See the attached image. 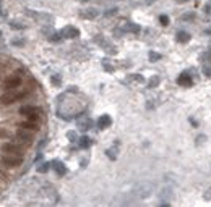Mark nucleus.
Wrapping results in <instances>:
<instances>
[{
    "label": "nucleus",
    "mask_w": 211,
    "mask_h": 207,
    "mask_svg": "<svg viewBox=\"0 0 211 207\" xmlns=\"http://www.w3.org/2000/svg\"><path fill=\"white\" fill-rule=\"evenodd\" d=\"M28 94V91H23V92H5L2 97H0V104H3V105H10V104L16 102L21 97H25Z\"/></svg>",
    "instance_id": "1"
},
{
    "label": "nucleus",
    "mask_w": 211,
    "mask_h": 207,
    "mask_svg": "<svg viewBox=\"0 0 211 207\" xmlns=\"http://www.w3.org/2000/svg\"><path fill=\"white\" fill-rule=\"evenodd\" d=\"M16 139H18V144H23L25 147H29L31 142H33V134H31V131L28 133V130L20 128L18 131H16Z\"/></svg>",
    "instance_id": "2"
},
{
    "label": "nucleus",
    "mask_w": 211,
    "mask_h": 207,
    "mask_svg": "<svg viewBox=\"0 0 211 207\" xmlns=\"http://www.w3.org/2000/svg\"><path fill=\"white\" fill-rule=\"evenodd\" d=\"M20 112L26 115L28 120H33V122H39V118H41V108L37 107H23Z\"/></svg>",
    "instance_id": "3"
},
{
    "label": "nucleus",
    "mask_w": 211,
    "mask_h": 207,
    "mask_svg": "<svg viewBox=\"0 0 211 207\" xmlns=\"http://www.w3.org/2000/svg\"><path fill=\"white\" fill-rule=\"evenodd\" d=\"M2 164L7 165V167H20L23 164V157H20V155H13V154H3Z\"/></svg>",
    "instance_id": "4"
},
{
    "label": "nucleus",
    "mask_w": 211,
    "mask_h": 207,
    "mask_svg": "<svg viewBox=\"0 0 211 207\" xmlns=\"http://www.w3.org/2000/svg\"><path fill=\"white\" fill-rule=\"evenodd\" d=\"M2 152L3 154H13V155H20L23 157V149L18 146V144H13V142H7V144L2 146Z\"/></svg>",
    "instance_id": "5"
},
{
    "label": "nucleus",
    "mask_w": 211,
    "mask_h": 207,
    "mask_svg": "<svg viewBox=\"0 0 211 207\" xmlns=\"http://www.w3.org/2000/svg\"><path fill=\"white\" fill-rule=\"evenodd\" d=\"M20 84H21V78L18 76V74H13V76H8V78L3 81L5 89H15V88H18Z\"/></svg>",
    "instance_id": "6"
},
{
    "label": "nucleus",
    "mask_w": 211,
    "mask_h": 207,
    "mask_svg": "<svg viewBox=\"0 0 211 207\" xmlns=\"http://www.w3.org/2000/svg\"><path fill=\"white\" fill-rule=\"evenodd\" d=\"M18 126H20V128L28 130V131H37V130H39L37 122H33V120H25V122H21Z\"/></svg>",
    "instance_id": "7"
},
{
    "label": "nucleus",
    "mask_w": 211,
    "mask_h": 207,
    "mask_svg": "<svg viewBox=\"0 0 211 207\" xmlns=\"http://www.w3.org/2000/svg\"><path fill=\"white\" fill-rule=\"evenodd\" d=\"M177 83L180 84V86H184V88H189V86H192V76L189 73H182L180 76H179V79H177Z\"/></svg>",
    "instance_id": "8"
},
{
    "label": "nucleus",
    "mask_w": 211,
    "mask_h": 207,
    "mask_svg": "<svg viewBox=\"0 0 211 207\" xmlns=\"http://www.w3.org/2000/svg\"><path fill=\"white\" fill-rule=\"evenodd\" d=\"M111 123H112V120H111L109 115H102V117L98 120V126H99L101 130H104V128H107V126H111Z\"/></svg>",
    "instance_id": "9"
},
{
    "label": "nucleus",
    "mask_w": 211,
    "mask_h": 207,
    "mask_svg": "<svg viewBox=\"0 0 211 207\" xmlns=\"http://www.w3.org/2000/svg\"><path fill=\"white\" fill-rule=\"evenodd\" d=\"M177 41H179V42H187V41H190V34H187V32H184V31L177 32Z\"/></svg>",
    "instance_id": "10"
},
{
    "label": "nucleus",
    "mask_w": 211,
    "mask_h": 207,
    "mask_svg": "<svg viewBox=\"0 0 211 207\" xmlns=\"http://www.w3.org/2000/svg\"><path fill=\"white\" fill-rule=\"evenodd\" d=\"M62 34H64V36H67V37H76V36H78V31L73 29V28H70V29H65Z\"/></svg>",
    "instance_id": "11"
},
{
    "label": "nucleus",
    "mask_w": 211,
    "mask_h": 207,
    "mask_svg": "<svg viewBox=\"0 0 211 207\" xmlns=\"http://www.w3.org/2000/svg\"><path fill=\"white\" fill-rule=\"evenodd\" d=\"M89 144H91V139H89V137L84 136V137H81V139H80V146H81V147H88Z\"/></svg>",
    "instance_id": "12"
},
{
    "label": "nucleus",
    "mask_w": 211,
    "mask_h": 207,
    "mask_svg": "<svg viewBox=\"0 0 211 207\" xmlns=\"http://www.w3.org/2000/svg\"><path fill=\"white\" fill-rule=\"evenodd\" d=\"M54 165H55L57 171H59V175H64V173H65V167L62 165V164H59V162H54Z\"/></svg>",
    "instance_id": "13"
},
{
    "label": "nucleus",
    "mask_w": 211,
    "mask_h": 207,
    "mask_svg": "<svg viewBox=\"0 0 211 207\" xmlns=\"http://www.w3.org/2000/svg\"><path fill=\"white\" fill-rule=\"evenodd\" d=\"M5 137H10L8 131H7V130H3V128H0V139H5Z\"/></svg>",
    "instance_id": "14"
},
{
    "label": "nucleus",
    "mask_w": 211,
    "mask_h": 207,
    "mask_svg": "<svg viewBox=\"0 0 211 207\" xmlns=\"http://www.w3.org/2000/svg\"><path fill=\"white\" fill-rule=\"evenodd\" d=\"M159 21H161V24H164V26H166V24H169V18H167L166 15H162L161 18H159Z\"/></svg>",
    "instance_id": "15"
},
{
    "label": "nucleus",
    "mask_w": 211,
    "mask_h": 207,
    "mask_svg": "<svg viewBox=\"0 0 211 207\" xmlns=\"http://www.w3.org/2000/svg\"><path fill=\"white\" fill-rule=\"evenodd\" d=\"M150 58L154 62V60H159V55H156V52H151V55H150Z\"/></svg>",
    "instance_id": "16"
},
{
    "label": "nucleus",
    "mask_w": 211,
    "mask_h": 207,
    "mask_svg": "<svg viewBox=\"0 0 211 207\" xmlns=\"http://www.w3.org/2000/svg\"><path fill=\"white\" fill-rule=\"evenodd\" d=\"M47 168H49V164H44L39 167V171H47Z\"/></svg>",
    "instance_id": "17"
},
{
    "label": "nucleus",
    "mask_w": 211,
    "mask_h": 207,
    "mask_svg": "<svg viewBox=\"0 0 211 207\" xmlns=\"http://www.w3.org/2000/svg\"><path fill=\"white\" fill-rule=\"evenodd\" d=\"M175 2H179V3H185V2H189V0H175Z\"/></svg>",
    "instance_id": "18"
}]
</instances>
